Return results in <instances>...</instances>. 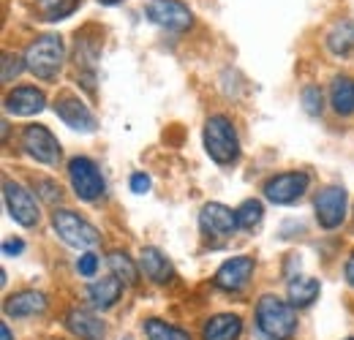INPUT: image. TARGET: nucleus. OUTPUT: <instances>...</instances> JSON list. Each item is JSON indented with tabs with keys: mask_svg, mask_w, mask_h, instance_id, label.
Returning <instances> with one entry per match:
<instances>
[{
	"mask_svg": "<svg viewBox=\"0 0 354 340\" xmlns=\"http://www.w3.org/2000/svg\"><path fill=\"white\" fill-rule=\"evenodd\" d=\"M257 321H259V330L272 340H289L295 335V327H297V316H295L292 305H286L275 294H265L259 299Z\"/></svg>",
	"mask_w": 354,
	"mask_h": 340,
	"instance_id": "f257e3e1",
	"label": "nucleus"
},
{
	"mask_svg": "<svg viewBox=\"0 0 354 340\" xmlns=\"http://www.w3.org/2000/svg\"><path fill=\"white\" fill-rule=\"evenodd\" d=\"M3 310H6V316H14V319L36 316V313H44L46 310V297L41 292H19V294L6 299Z\"/></svg>",
	"mask_w": 354,
	"mask_h": 340,
	"instance_id": "dca6fc26",
	"label": "nucleus"
},
{
	"mask_svg": "<svg viewBox=\"0 0 354 340\" xmlns=\"http://www.w3.org/2000/svg\"><path fill=\"white\" fill-rule=\"evenodd\" d=\"M243 332V321L232 313H221V316H213L205 330H202V338L205 340H237Z\"/></svg>",
	"mask_w": 354,
	"mask_h": 340,
	"instance_id": "f3484780",
	"label": "nucleus"
},
{
	"mask_svg": "<svg viewBox=\"0 0 354 340\" xmlns=\"http://www.w3.org/2000/svg\"><path fill=\"white\" fill-rule=\"evenodd\" d=\"M66 327L82 340H104L106 338V327L104 321H98L88 310H71L66 316Z\"/></svg>",
	"mask_w": 354,
	"mask_h": 340,
	"instance_id": "2eb2a0df",
	"label": "nucleus"
},
{
	"mask_svg": "<svg viewBox=\"0 0 354 340\" xmlns=\"http://www.w3.org/2000/svg\"><path fill=\"white\" fill-rule=\"evenodd\" d=\"M147 19L164 30H188L194 25V14L183 0H150L147 3Z\"/></svg>",
	"mask_w": 354,
	"mask_h": 340,
	"instance_id": "39448f33",
	"label": "nucleus"
},
{
	"mask_svg": "<svg viewBox=\"0 0 354 340\" xmlns=\"http://www.w3.org/2000/svg\"><path fill=\"white\" fill-rule=\"evenodd\" d=\"M205 150L221 167L237 161L240 142H237V131L229 123V117H223V115L207 117V123H205Z\"/></svg>",
	"mask_w": 354,
	"mask_h": 340,
	"instance_id": "f03ea898",
	"label": "nucleus"
},
{
	"mask_svg": "<svg viewBox=\"0 0 354 340\" xmlns=\"http://www.w3.org/2000/svg\"><path fill=\"white\" fill-rule=\"evenodd\" d=\"M316 297H319V281H316V278L300 275V278H295V281L289 283V302H292L295 308H308Z\"/></svg>",
	"mask_w": 354,
	"mask_h": 340,
	"instance_id": "4be33fe9",
	"label": "nucleus"
},
{
	"mask_svg": "<svg viewBox=\"0 0 354 340\" xmlns=\"http://www.w3.org/2000/svg\"><path fill=\"white\" fill-rule=\"evenodd\" d=\"M36 3L46 19H66L80 6V0H36Z\"/></svg>",
	"mask_w": 354,
	"mask_h": 340,
	"instance_id": "393cba45",
	"label": "nucleus"
},
{
	"mask_svg": "<svg viewBox=\"0 0 354 340\" xmlns=\"http://www.w3.org/2000/svg\"><path fill=\"white\" fill-rule=\"evenodd\" d=\"M300 98H303V109L308 112L310 117H316V115H322V109H324V104H322V90H319V87H313V85L306 87Z\"/></svg>",
	"mask_w": 354,
	"mask_h": 340,
	"instance_id": "bb28decb",
	"label": "nucleus"
},
{
	"mask_svg": "<svg viewBox=\"0 0 354 340\" xmlns=\"http://www.w3.org/2000/svg\"><path fill=\"white\" fill-rule=\"evenodd\" d=\"M147 188H150V177H147V174H133L131 177L133 193H147Z\"/></svg>",
	"mask_w": 354,
	"mask_h": 340,
	"instance_id": "7c9ffc66",
	"label": "nucleus"
},
{
	"mask_svg": "<svg viewBox=\"0 0 354 340\" xmlns=\"http://www.w3.org/2000/svg\"><path fill=\"white\" fill-rule=\"evenodd\" d=\"M145 335H147V340H191L188 332H183L177 327H169L167 321H158V319H150L145 324Z\"/></svg>",
	"mask_w": 354,
	"mask_h": 340,
	"instance_id": "5701e85b",
	"label": "nucleus"
},
{
	"mask_svg": "<svg viewBox=\"0 0 354 340\" xmlns=\"http://www.w3.org/2000/svg\"><path fill=\"white\" fill-rule=\"evenodd\" d=\"M22 251H25V243H22V240H6V243H3V254L6 256L22 254Z\"/></svg>",
	"mask_w": 354,
	"mask_h": 340,
	"instance_id": "2f4dec72",
	"label": "nucleus"
},
{
	"mask_svg": "<svg viewBox=\"0 0 354 340\" xmlns=\"http://www.w3.org/2000/svg\"><path fill=\"white\" fill-rule=\"evenodd\" d=\"M330 101L338 115H352L354 112V79L352 77H338L330 87Z\"/></svg>",
	"mask_w": 354,
	"mask_h": 340,
	"instance_id": "412c9836",
	"label": "nucleus"
},
{
	"mask_svg": "<svg viewBox=\"0 0 354 340\" xmlns=\"http://www.w3.org/2000/svg\"><path fill=\"white\" fill-rule=\"evenodd\" d=\"M25 66L30 74H36L39 79H55L57 71L63 68L66 60V49L57 36H41L25 49Z\"/></svg>",
	"mask_w": 354,
	"mask_h": 340,
	"instance_id": "7ed1b4c3",
	"label": "nucleus"
},
{
	"mask_svg": "<svg viewBox=\"0 0 354 340\" xmlns=\"http://www.w3.org/2000/svg\"><path fill=\"white\" fill-rule=\"evenodd\" d=\"M254 275V258L251 256H234L229 261H223L213 278V283L223 292H240Z\"/></svg>",
	"mask_w": 354,
	"mask_h": 340,
	"instance_id": "9b49d317",
	"label": "nucleus"
},
{
	"mask_svg": "<svg viewBox=\"0 0 354 340\" xmlns=\"http://www.w3.org/2000/svg\"><path fill=\"white\" fill-rule=\"evenodd\" d=\"M52 226L55 232L60 234V240L66 245H74V248H90L98 243V232L95 226H90L88 220H82L80 215H74L71 210H55L52 215Z\"/></svg>",
	"mask_w": 354,
	"mask_h": 340,
	"instance_id": "20e7f679",
	"label": "nucleus"
},
{
	"mask_svg": "<svg viewBox=\"0 0 354 340\" xmlns=\"http://www.w3.org/2000/svg\"><path fill=\"white\" fill-rule=\"evenodd\" d=\"M139 267L142 272L153 281V283H167L172 281V264L167 261V256L156 248H145L142 256H139Z\"/></svg>",
	"mask_w": 354,
	"mask_h": 340,
	"instance_id": "a211bd4d",
	"label": "nucleus"
},
{
	"mask_svg": "<svg viewBox=\"0 0 354 340\" xmlns=\"http://www.w3.org/2000/svg\"><path fill=\"white\" fill-rule=\"evenodd\" d=\"M199 223L210 237H229L240 223H237V210H229L226 205L210 202L202 207L199 213Z\"/></svg>",
	"mask_w": 354,
	"mask_h": 340,
	"instance_id": "ddd939ff",
	"label": "nucleus"
},
{
	"mask_svg": "<svg viewBox=\"0 0 354 340\" xmlns=\"http://www.w3.org/2000/svg\"><path fill=\"white\" fill-rule=\"evenodd\" d=\"M262 215H265L262 202H259V199H248V202H243V205L237 207V223H240L243 229H254V226L262 220Z\"/></svg>",
	"mask_w": 354,
	"mask_h": 340,
	"instance_id": "a878e982",
	"label": "nucleus"
},
{
	"mask_svg": "<svg viewBox=\"0 0 354 340\" xmlns=\"http://www.w3.org/2000/svg\"><path fill=\"white\" fill-rule=\"evenodd\" d=\"M46 106V98L41 90L36 87H14L8 95H6V109L17 117H30V115H39Z\"/></svg>",
	"mask_w": 354,
	"mask_h": 340,
	"instance_id": "4468645a",
	"label": "nucleus"
},
{
	"mask_svg": "<svg viewBox=\"0 0 354 340\" xmlns=\"http://www.w3.org/2000/svg\"><path fill=\"white\" fill-rule=\"evenodd\" d=\"M352 340H354V338H352Z\"/></svg>",
	"mask_w": 354,
	"mask_h": 340,
	"instance_id": "c9c22d12",
	"label": "nucleus"
},
{
	"mask_svg": "<svg viewBox=\"0 0 354 340\" xmlns=\"http://www.w3.org/2000/svg\"><path fill=\"white\" fill-rule=\"evenodd\" d=\"M22 147L30 158H36L39 164L55 167L60 161V142L52 136V131L44 126H28L22 131Z\"/></svg>",
	"mask_w": 354,
	"mask_h": 340,
	"instance_id": "1a4fd4ad",
	"label": "nucleus"
},
{
	"mask_svg": "<svg viewBox=\"0 0 354 340\" xmlns=\"http://www.w3.org/2000/svg\"><path fill=\"white\" fill-rule=\"evenodd\" d=\"M55 112H57V117H60L66 126L74 128V131H85V133L95 131V117H93V112H90L77 95H71V93L57 95Z\"/></svg>",
	"mask_w": 354,
	"mask_h": 340,
	"instance_id": "f8f14e48",
	"label": "nucleus"
},
{
	"mask_svg": "<svg viewBox=\"0 0 354 340\" xmlns=\"http://www.w3.org/2000/svg\"><path fill=\"white\" fill-rule=\"evenodd\" d=\"M3 196H6L8 215L19 226H36L39 223V205H36V199H33V193L28 188H22L14 180H6L3 182Z\"/></svg>",
	"mask_w": 354,
	"mask_h": 340,
	"instance_id": "6e6552de",
	"label": "nucleus"
},
{
	"mask_svg": "<svg viewBox=\"0 0 354 340\" xmlns=\"http://www.w3.org/2000/svg\"><path fill=\"white\" fill-rule=\"evenodd\" d=\"M346 281L354 286V254L349 256V261H346Z\"/></svg>",
	"mask_w": 354,
	"mask_h": 340,
	"instance_id": "473e14b6",
	"label": "nucleus"
},
{
	"mask_svg": "<svg viewBox=\"0 0 354 340\" xmlns=\"http://www.w3.org/2000/svg\"><path fill=\"white\" fill-rule=\"evenodd\" d=\"M0 340H11V332H8V327H6V324L0 327Z\"/></svg>",
	"mask_w": 354,
	"mask_h": 340,
	"instance_id": "72a5a7b5",
	"label": "nucleus"
},
{
	"mask_svg": "<svg viewBox=\"0 0 354 340\" xmlns=\"http://www.w3.org/2000/svg\"><path fill=\"white\" fill-rule=\"evenodd\" d=\"M39 188H44V199H49V202H55V199H60V188L52 182V180H39L36 182Z\"/></svg>",
	"mask_w": 354,
	"mask_h": 340,
	"instance_id": "c756f323",
	"label": "nucleus"
},
{
	"mask_svg": "<svg viewBox=\"0 0 354 340\" xmlns=\"http://www.w3.org/2000/svg\"><path fill=\"white\" fill-rule=\"evenodd\" d=\"M327 46L333 55H352L354 52V22L352 19H341L333 25V30L327 33Z\"/></svg>",
	"mask_w": 354,
	"mask_h": 340,
	"instance_id": "aec40b11",
	"label": "nucleus"
},
{
	"mask_svg": "<svg viewBox=\"0 0 354 340\" xmlns=\"http://www.w3.org/2000/svg\"><path fill=\"white\" fill-rule=\"evenodd\" d=\"M313 210H316V220H319L324 229L341 226L344 218H346V191L338 188V185L324 188V191L316 196Z\"/></svg>",
	"mask_w": 354,
	"mask_h": 340,
	"instance_id": "9d476101",
	"label": "nucleus"
},
{
	"mask_svg": "<svg viewBox=\"0 0 354 340\" xmlns=\"http://www.w3.org/2000/svg\"><path fill=\"white\" fill-rule=\"evenodd\" d=\"M22 68H28L25 60H19L17 55H6L3 57V82H11V77H17Z\"/></svg>",
	"mask_w": 354,
	"mask_h": 340,
	"instance_id": "cd10ccee",
	"label": "nucleus"
},
{
	"mask_svg": "<svg viewBox=\"0 0 354 340\" xmlns=\"http://www.w3.org/2000/svg\"><path fill=\"white\" fill-rule=\"evenodd\" d=\"M68 180H71L74 193L85 202H95L104 196V177L90 158H74L68 164Z\"/></svg>",
	"mask_w": 354,
	"mask_h": 340,
	"instance_id": "423d86ee",
	"label": "nucleus"
},
{
	"mask_svg": "<svg viewBox=\"0 0 354 340\" xmlns=\"http://www.w3.org/2000/svg\"><path fill=\"white\" fill-rule=\"evenodd\" d=\"M88 294L95 308L106 310V308H112V305L120 299V294H123V281L115 278V275H112V278H101V281L90 283Z\"/></svg>",
	"mask_w": 354,
	"mask_h": 340,
	"instance_id": "6ab92c4d",
	"label": "nucleus"
},
{
	"mask_svg": "<svg viewBox=\"0 0 354 340\" xmlns=\"http://www.w3.org/2000/svg\"><path fill=\"white\" fill-rule=\"evenodd\" d=\"M77 270H80V275H85V278H93V275H95V270H98V256H95V254L80 256V261H77Z\"/></svg>",
	"mask_w": 354,
	"mask_h": 340,
	"instance_id": "c85d7f7f",
	"label": "nucleus"
},
{
	"mask_svg": "<svg viewBox=\"0 0 354 340\" xmlns=\"http://www.w3.org/2000/svg\"><path fill=\"white\" fill-rule=\"evenodd\" d=\"M98 3H104V6H118L120 0H98Z\"/></svg>",
	"mask_w": 354,
	"mask_h": 340,
	"instance_id": "f704fd0d",
	"label": "nucleus"
},
{
	"mask_svg": "<svg viewBox=\"0 0 354 340\" xmlns=\"http://www.w3.org/2000/svg\"><path fill=\"white\" fill-rule=\"evenodd\" d=\"M109 267H112V272H115V278H120L123 283H136V264H133L129 256L123 254V251H115V254H109Z\"/></svg>",
	"mask_w": 354,
	"mask_h": 340,
	"instance_id": "b1692460",
	"label": "nucleus"
},
{
	"mask_svg": "<svg viewBox=\"0 0 354 340\" xmlns=\"http://www.w3.org/2000/svg\"><path fill=\"white\" fill-rule=\"evenodd\" d=\"M308 191V174L306 171H283L265 182V196L272 205H292Z\"/></svg>",
	"mask_w": 354,
	"mask_h": 340,
	"instance_id": "0eeeda50",
	"label": "nucleus"
}]
</instances>
